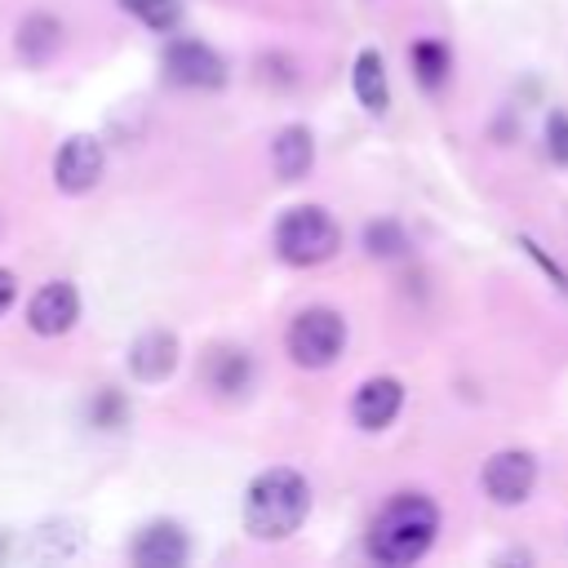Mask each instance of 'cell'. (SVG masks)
<instances>
[{"mask_svg":"<svg viewBox=\"0 0 568 568\" xmlns=\"http://www.w3.org/2000/svg\"><path fill=\"white\" fill-rule=\"evenodd\" d=\"M408 62H413V75H417V84L435 93V89L448 80L453 53H448V44H444V40H435V36H422V40H413V49H408Z\"/></svg>","mask_w":568,"mask_h":568,"instance_id":"obj_16","label":"cell"},{"mask_svg":"<svg viewBox=\"0 0 568 568\" xmlns=\"http://www.w3.org/2000/svg\"><path fill=\"white\" fill-rule=\"evenodd\" d=\"M284 346H288V359L297 368H311V373L315 368H333L342 359V351H346V320H342V311H333V306L297 311L293 324H288Z\"/></svg>","mask_w":568,"mask_h":568,"instance_id":"obj_4","label":"cell"},{"mask_svg":"<svg viewBox=\"0 0 568 568\" xmlns=\"http://www.w3.org/2000/svg\"><path fill=\"white\" fill-rule=\"evenodd\" d=\"M399 408H404V382H399V377L377 373V377H368V382L355 386L351 417H355L359 430H368V435L386 430V426L399 417Z\"/></svg>","mask_w":568,"mask_h":568,"instance_id":"obj_9","label":"cell"},{"mask_svg":"<svg viewBox=\"0 0 568 568\" xmlns=\"http://www.w3.org/2000/svg\"><path fill=\"white\" fill-rule=\"evenodd\" d=\"M519 248H524V253H528V257H532V262H537V266L550 275V284H555L559 293H568V275H564V271H559V266H555V262H550V257H546V253H541V248H537L528 235H519Z\"/></svg>","mask_w":568,"mask_h":568,"instance_id":"obj_20","label":"cell"},{"mask_svg":"<svg viewBox=\"0 0 568 568\" xmlns=\"http://www.w3.org/2000/svg\"><path fill=\"white\" fill-rule=\"evenodd\" d=\"M541 138H546V160L559 164V169H568V111L555 106L546 115V133Z\"/></svg>","mask_w":568,"mask_h":568,"instance_id":"obj_19","label":"cell"},{"mask_svg":"<svg viewBox=\"0 0 568 568\" xmlns=\"http://www.w3.org/2000/svg\"><path fill=\"white\" fill-rule=\"evenodd\" d=\"M13 302H18V275L0 266V315H4V311H9Z\"/></svg>","mask_w":568,"mask_h":568,"instance_id":"obj_21","label":"cell"},{"mask_svg":"<svg viewBox=\"0 0 568 568\" xmlns=\"http://www.w3.org/2000/svg\"><path fill=\"white\" fill-rule=\"evenodd\" d=\"M532 484H537V457L528 448H497L479 470V488L493 506H524Z\"/></svg>","mask_w":568,"mask_h":568,"instance_id":"obj_6","label":"cell"},{"mask_svg":"<svg viewBox=\"0 0 568 568\" xmlns=\"http://www.w3.org/2000/svg\"><path fill=\"white\" fill-rule=\"evenodd\" d=\"M129 559L142 564V568H178L191 559V532L173 519H155L146 528H138L133 546H129Z\"/></svg>","mask_w":568,"mask_h":568,"instance_id":"obj_10","label":"cell"},{"mask_svg":"<svg viewBox=\"0 0 568 568\" xmlns=\"http://www.w3.org/2000/svg\"><path fill=\"white\" fill-rule=\"evenodd\" d=\"M173 368H178V337L169 328H146V333H138L129 342V373L142 386L164 382Z\"/></svg>","mask_w":568,"mask_h":568,"instance_id":"obj_11","label":"cell"},{"mask_svg":"<svg viewBox=\"0 0 568 568\" xmlns=\"http://www.w3.org/2000/svg\"><path fill=\"white\" fill-rule=\"evenodd\" d=\"M311 515V484L293 466H271L248 479L240 501V524L253 541H284Z\"/></svg>","mask_w":568,"mask_h":568,"instance_id":"obj_2","label":"cell"},{"mask_svg":"<svg viewBox=\"0 0 568 568\" xmlns=\"http://www.w3.org/2000/svg\"><path fill=\"white\" fill-rule=\"evenodd\" d=\"M62 44H67V27H62L53 13H44V9L27 13V18L18 22V31H13V49H18V58H22L27 67H44Z\"/></svg>","mask_w":568,"mask_h":568,"instance_id":"obj_12","label":"cell"},{"mask_svg":"<svg viewBox=\"0 0 568 568\" xmlns=\"http://www.w3.org/2000/svg\"><path fill=\"white\" fill-rule=\"evenodd\" d=\"M204 377L213 382V390L240 395V390L253 386V359H248V351H226V346H222V351H209Z\"/></svg>","mask_w":568,"mask_h":568,"instance_id":"obj_15","label":"cell"},{"mask_svg":"<svg viewBox=\"0 0 568 568\" xmlns=\"http://www.w3.org/2000/svg\"><path fill=\"white\" fill-rule=\"evenodd\" d=\"M439 537V506L426 493H395L382 501L364 532V550L382 568H408L417 564Z\"/></svg>","mask_w":568,"mask_h":568,"instance_id":"obj_1","label":"cell"},{"mask_svg":"<svg viewBox=\"0 0 568 568\" xmlns=\"http://www.w3.org/2000/svg\"><path fill=\"white\" fill-rule=\"evenodd\" d=\"M271 244H275V257L284 266L306 271V266H320V262L337 257L342 226L324 204H288L271 226Z\"/></svg>","mask_w":568,"mask_h":568,"instance_id":"obj_3","label":"cell"},{"mask_svg":"<svg viewBox=\"0 0 568 568\" xmlns=\"http://www.w3.org/2000/svg\"><path fill=\"white\" fill-rule=\"evenodd\" d=\"M120 9L133 13L151 31H173L182 22V4L178 0H120Z\"/></svg>","mask_w":568,"mask_h":568,"instance_id":"obj_18","label":"cell"},{"mask_svg":"<svg viewBox=\"0 0 568 568\" xmlns=\"http://www.w3.org/2000/svg\"><path fill=\"white\" fill-rule=\"evenodd\" d=\"M351 93L368 115L390 111V80H386V58L377 49H359L351 62Z\"/></svg>","mask_w":568,"mask_h":568,"instance_id":"obj_14","label":"cell"},{"mask_svg":"<svg viewBox=\"0 0 568 568\" xmlns=\"http://www.w3.org/2000/svg\"><path fill=\"white\" fill-rule=\"evenodd\" d=\"M102 164H106L102 142L93 133H71L53 151V186L62 195H84L102 182Z\"/></svg>","mask_w":568,"mask_h":568,"instance_id":"obj_7","label":"cell"},{"mask_svg":"<svg viewBox=\"0 0 568 568\" xmlns=\"http://www.w3.org/2000/svg\"><path fill=\"white\" fill-rule=\"evenodd\" d=\"M315 164V133L306 124H284L271 138V169L280 182H302Z\"/></svg>","mask_w":568,"mask_h":568,"instance_id":"obj_13","label":"cell"},{"mask_svg":"<svg viewBox=\"0 0 568 568\" xmlns=\"http://www.w3.org/2000/svg\"><path fill=\"white\" fill-rule=\"evenodd\" d=\"M160 67H164V80L178 89H222L226 84V62L204 40H186V36L169 40L160 49Z\"/></svg>","mask_w":568,"mask_h":568,"instance_id":"obj_5","label":"cell"},{"mask_svg":"<svg viewBox=\"0 0 568 568\" xmlns=\"http://www.w3.org/2000/svg\"><path fill=\"white\" fill-rule=\"evenodd\" d=\"M404 248H408V235L395 217H373L364 226V253L368 257H399Z\"/></svg>","mask_w":568,"mask_h":568,"instance_id":"obj_17","label":"cell"},{"mask_svg":"<svg viewBox=\"0 0 568 568\" xmlns=\"http://www.w3.org/2000/svg\"><path fill=\"white\" fill-rule=\"evenodd\" d=\"M80 324V288L71 280H49L27 302V328L36 337H62Z\"/></svg>","mask_w":568,"mask_h":568,"instance_id":"obj_8","label":"cell"}]
</instances>
